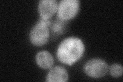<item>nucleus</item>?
<instances>
[{
    "label": "nucleus",
    "mask_w": 123,
    "mask_h": 82,
    "mask_svg": "<svg viewBox=\"0 0 123 82\" xmlns=\"http://www.w3.org/2000/svg\"><path fill=\"white\" fill-rule=\"evenodd\" d=\"M110 75L114 77H118L123 74V67L121 65L114 64L111 65L109 68Z\"/></svg>",
    "instance_id": "9"
},
{
    "label": "nucleus",
    "mask_w": 123,
    "mask_h": 82,
    "mask_svg": "<svg viewBox=\"0 0 123 82\" xmlns=\"http://www.w3.org/2000/svg\"><path fill=\"white\" fill-rule=\"evenodd\" d=\"M52 24L51 19H40L37 24L31 29L29 38L34 45L42 46L45 44L49 37V27Z\"/></svg>",
    "instance_id": "2"
},
{
    "label": "nucleus",
    "mask_w": 123,
    "mask_h": 82,
    "mask_svg": "<svg viewBox=\"0 0 123 82\" xmlns=\"http://www.w3.org/2000/svg\"><path fill=\"white\" fill-rule=\"evenodd\" d=\"M80 1L78 0H62L60 2L57 9V18L67 21L74 18L78 13Z\"/></svg>",
    "instance_id": "3"
},
{
    "label": "nucleus",
    "mask_w": 123,
    "mask_h": 82,
    "mask_svg": "<svg viewBox=\"0 0 123 82\" xmlns=\"http://www.w3.org/2000/svg\"><path fill=\"white\" fill-rule=\"evenodd\" d=\"M84 50V45L80 39L69 37L61 43L56 56L62 63L71 66L82 57Z\"/></svg>",
    "instance_id": "1"
},
{
    "label": "nucleus",
    "mask_w": 123,
    "mask_h": 82,
    "mask_svg": "<svg viewBox=\"0 0 123 82\" xmlns=\"http://www.w3.org/2000/svg\"><path fill=\"white\" fill-rule=\"evenodd\" d=\"M58 3L55 0H41L38 5V11L41 18L50 19L58 9Z\"/></svg>",
    "instance_id": "5"
},
{
    "label": "nucleus",
    "mask_w": 123,
    "mask_h": 82,
    "mask_svg": "<svg viewBox=\"0 0 123 82\" xmlns=\"http://www.w3.org/2000/svg\"><path fill=\"white\" fill-rule=\"evenodd\" d=\"M68 79V76L66 69L60 66L52 67L46 77V81L49 82H67Z\"/></svg>",
    "instance_id": "6"
},
{
    "label": "nucleus",
    "mask_w": 123,
    "mask_h": 82,
    "mask_svg": "<svg viewBox=\"0 0 123 82\" xmlns=\"http://www.w3.org/2000/svg\"><path fill=\"white\" fill-rule=\"evenodd\" d=\"M84 69L89 76L99 78L106 75L108 70V66L105 61L99 58H93L87 62Z\"/></svg>",
    "instance_id": "4"
},
{
    "label": "nucleus",
    "mask_w": 123,
    "mask_h": 82,
    "mask_svg": "<svg viewBox=\"0 0 123 82\" xmlns=\"http://www.w3.org/2000/svg\"><path fill=\"white\" fill-rule=\"evenodd\" d=\"M36 61L40 67L44 69L52 67L54 64L52 56L47 51H42L37 53L36 57Z\"/></svg>",
    "instance_id": "7"
},
{
    "label": "nucleus",
    "mask_w": 123,
    "mask_h": 82,
    "mask_svg": "<svg viewBox=\"0 0 123 82\" xmlns=\"http://www.w3.org/2000/svg\"><path fill=\"white\" fill-rule=\"evenodd\" d=\"M53 32L55 33H62L66 28V21L62 20L57 18L50 26Z\"/></svg>",
    "instance_id": "8"
}]
</instances>
